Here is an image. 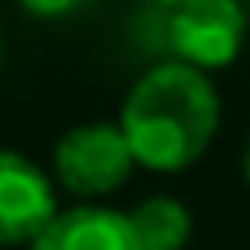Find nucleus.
<instances>
[{"mask_svg":"<svg viewBox=\"0 0 250 250\" xmlns=\"http://www.w3.org/2000/svg\"><path fill=\"white\" fill-rule=\"evenodd\" d=\"M242 171H246V185H250V145H246V163H242Z\"/></svg>","mask_w":250,"mask_h":250,"instance_id":"obj_8","label":"nucleus"},{"mask_svg":"<svg viewBox=\"0 0 250 250\" xmlns=\"http://www.w3.org/2000/svg\"><path fill=\"white\" fill-rule=\"evenodd\" d=\"M26 13H40V18H57V13H66V9H75L79 0H18Z\"/></svg>","mask_w":250,"mask_h":250,"instance_id":"obj_7","label":"nucleus"},{"mask_svg":"<svg viewBox=\"0 0 250 250\" xmlns=\"http://www.w3.org/2000/svg\"><path fill=\"white\" fill-rule=\"evenodd\" d=\"M167 31H171V48L180 53V62L207 75V70L229 66L242 53L246 18L237 0H180L171 4Z\"/></svg>","mask_w":250,"mask_h":250,"instance_id":"obj_3","label":"nucleus"},{"mask_svg":"<svg viewBox=\"0 0 250 250\" xmlns=\"http://www.w3.org/2000/svg\"><path fill=\"white\" fill-rule=\"evenodd\" d=\"M31 250H141L127 215L101 207H75L53 215V224L31 242Z\"/></svg>","mask_w":250,"mask_h":250,"instance_id":"obj_5","label":"nucleus"},{"mask_svg":"<svg viewBox=\"0 0 250 250\" xmlns=\"http://www.w3.org/2000/svg\"><path fill=\"white\" fill-rule=\"evenodd\" d=\"M154 4H167V9H171V4H180V0H154Z\"/></svg>","mask_w":250,"mask_h":250,"instance_id":"obj_9","label":"nucleus"},{"mask_svg":"<svg viewBox=\"0 0 250 250\" xmlns=\"http://www.w3.org/2000/svg\"><path fill=\"white\" fill-rule=\"evenodd\" d=\"M53 167H57V180L79 193V198H101L110 189H119L127 180V171L136 167L132 149H127V136L110 123H83L75 132H66L57 141V154H53Z\"/></svg>","mask_w":250,"mask_h":250,"instance_id":"obj_2","label":"nucleus"},{"mask_svg":"<svg viewBox=\"0 0 250 250\" xmlns=\"http://www.w3.org/2000/svg\"><path fill=\"white\" fill-rule=\"evenodd\" d=\"M127 224H132V237H136L141 250H180L189 242V229H193L189 211H185L180 202H171V198H149V202H141V207L127 215Z\"/></svg>","mask_w":250,"mask_h":250,"instance_id":"obj_6","label":"nucleus"},{"mask_svg":"<svg viewBox=\"0 0 250 250\" xmlns=\"http://www.w3.org/2000/svg\"><path fill=\"white\" fill-rule=\"evenodd\" d=\"M53 185L18 154H0V246L35 242L53 224Z\"/></svg>","mask_w":250,"mask_h":250,"instance_id":"obj_4","label":"nucleus"},{"mask_svg":"<svg viewBox=\"0 0 250 250\" xmlns=\"http://www.w3.org/2000/svg\"><path fill=\"white\" fill-rule=\"evenodd\" d=\"M220 127V97L211 79L193 66H158L149 70L123 101L119 132L127 149L149 171H180L189 167Z\"/></svg>","mask_w":250,"mask_h":250,"instance_id":"obj_1","label":"nucleus"}]
</instances>
